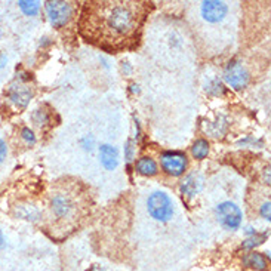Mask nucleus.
Masks as SVG:
<instances>
[{
    "label": "nucleus",
    "instance_id": "obj_5",
    "mask_svg": "<svg viewBox=\"0 0 271 271\" xmlns=\"http://www.w3.org/2000/svg\"><path fill=\"white\" fill-rule=\"evenodd\" d=\"M216 216H218V221L230 230H236L240 227L241 211L239 209V206H236L231 202H224L218 205Z\"/></svg>",
    "mask_w": 271,
    "mask_h": 271
},
{
    "label": "nucleus",
    "instance_id": "obj_21",
    "mask_svg": "<svg viewBox=\"0 0 271 271\" xmlns=\"http://www.w3.org/2000/svg\"><path fill=\"white\" fill-rule=\"evenodd\" d=\"M126 159L127 160H132V157H133V147H132V141L129 140L127 143H126Z\"/></svg>",
    "mask_w": 271,
    "mask_h": 271
},
{
    "label": "nucleus",
    "instance_id": "obj_20",
    "mask_svg": "<svg viewBox=\"0 0 271 271\" xmlns=\"http://www.w3.org/2000/svg\"><path fill=\"white\" fill-rule=\"evenodd\" d=\"M6 154H8V147H6V143L3 140H0V163L6 159Z\"/></svg>",
    "mask_w": 271,
    "mask_h": 271
},
{
    "label": "nucleus",
    "instance_id": "obj_2",
    "mask_svg": "<svg viewBox=\"0 0 271 271\" xmlns=\"http://www.w3.org/2000/svg\"><path fill=\"white\" fill-rule=\"evenodd\" d=\"M147 206H149V212H150L151 216L157 221H162V222L169 221L174 215L172 200L169 199L168 194H165L162 191H156L151 194L149 197Z\"/></svg>",
    "mask_w": 271,
    "mask_h": 271
},
{
    "label": "nucleus",
    "instance_id": "obj_3",
    "mask_svg": "<svg viewBox=\"0 0 271 271\" xmlns=\"http://www.w3.org/2000/svg\"><path fill=\"white\" fill-rule=\"evenodd\" d=\"M46 12L51 24L57 29H61L70 21L73 15V8L68 2H46Z\"/></svg>",
    "mask_w": 271,
    "mask_h": 271
},
{
    "label": "nucleus",
    "instance_id": "obj_8",
    "mask_svg": "<svg viewBox=\"0 0 271 271\" xmlns=\"http://www.w3.org/2000/svg\"><path fill=\"white\" fill-rule=\"evenodd\" d=\"M8 98L9 101L18 107V108H26L30 102V99L33 98V92L29 86L20 83V82H15L9 86L8 90Z\"/></svg>",
    "mask_w": 271,
    "mask_h": 271
},
{
    "label": "nucleus",
    "instance_id": "obj_10",
    "mask_svg": "<svg viewBox=\"0 0 271 271\" xmlns=\"http://www.w3.org/2000/svg\"><path fill=\"white\" fill-rule=\"evenodd\" d=\"M99 159H101V163L105 169L108 171H113L117 168V163H119V154L117 150L108 144H104L99 147Z\"/></svg>",
    "mask_w": 271,
    "mask_h": 271
},
{
    "label": "nucleus",
    "instance_id": "obj_12",
    "mask_svg": "<svg viewBox=\"0 0 271 271\" xmlns=\"http://www.w3.org/2000/svg\"><path fill=\"white\" fill-rule=\"evenodd\" d=\"M243 264L259 271H267V268H268L265 258H264L261 253H256V252H252V253L244 255V256H243Z\"/></svg>",
    "mask_w": 271,
    "mask_h": 271
},
{
    "label": "nucleus",
    "instance_id": "obj_6",
    "mask_svg": "<svg viewBox=\"0 0 271 271\" xmlns=\"http://www.w3.org/2000/svg\"><path fill=\"white\" fill-rule=\"evenodd\" d=\"M162 168L166 174L172 177H180L187 168L185 154L178 151H168L162 154Z\"/></svg>",
    "mask_w": 271,
    "mask_h": 271
},
{
    "label": "nucleus",
    "instance_id": "obj_4",
    "mask_svg": "<svg viewBox=\"0 0 271 271\" xmlns=\"http://www.w3.org/2000/svg\"><path fill=\"white\" fill-rule=\"evenodd\" d=\"M224 79H225V82L231 88L240 90L243 88H246L247 83H249V73H247V70L243 67V64H240L239 61H231L225 67Z\"/></svg>",
    "mask_w": 271,
    "mask_h": 271
},
{
    "label": "nucleus",
    "instance_id": "obj_14",
    "mask_svg": "<svg viewBox=\"0 0 271 271\" xmlns=\"http://www.w3.org/2000/svg\"><path fill=\"white\" fill-rule=\"evenodd\" d=\"M18 6H20V9L27 15V17H34V15H37L39 14V11H40V2H37V0H20L18 2Z\"/></svg>",
    "mask_w": 271,
    "mask_h": 271
},
{
    "label": "nucleus",
    "instance_id": "obj_17",
    "mask_svg": "<svg viewBox=\"0 0 271 271\" xmlns=\"http://www.w3.org/2000/svg\"><path fill=\"white\" fill-rule=\"evenodd\" d=\"M21 137H23V140H24L27 144H34V143H36L34 132L31 130L30 127H24V129L21 130Z\"/></svg>",
    "mask_w": 271,
    "mask_h": 271
},
{
    "label": "nucleus",
    "instance_id": "obj_15",
    "mask_svg": "<svg viewBox=\"0 0 271 271\" xmlns=\"http://www.w3.org/2000/svg\"><path fill=\"white\" fill-rule=\"evenodd\" d=\"M209 154V143L205 140H197L193 144V156L199 160L205 159Z\"/></svg>",
    "mask_w": 271,
    "mask_h": 271
},
{
    "label": "nucleus",
    "instance_id": "obj_23",
    "mask_svg": "<svg viewBox=\"0 0 271 271\" xmlns=\"http://www.w3.org/2000/svg\"><path fill=\"white\" fill-rule=\"evenodd\" d=\"M2 247H5V236H3V233H2V230H0V249Z\"/></svg>",
    "mask_w": 271,
    "mask_h": 271
},
{
    "label": "nucleus",
    "instance_id": "obj_11",
    "mask_svg": "<svg viewBox=\"0 0 271 271\" xmlns=\"http://www.w3.org/2000/svg\"><path fill=\"white\" fill-rule=\"evenodd\" d=\"M203 187V178L199 174H190L185 177V180L181 184V191L187 196V197H193L196 196Z\"/></svg>",
    "mask_w": 271,
    "mask_h": 271
},
{
    "label": "nucleus",
    "instance_id": "obj_1",
    "mask_svg": "<svg viewBox=\"0 0 271 271\" xmlns=\"http://www.w3.org/2000/svg\"><path fill=\"white\" fill-rule=\"evenodd\" d=\"M138 5L133 2L88 3L82 20V34L92 42L121 46L137 33L141 15Z\"/></svg>",
    "mask_w": 271,
    "mask_h": 271
},
{
    "label": "nucleus",
    "instance_id": "obj_18",
    "mask_svg": "<svg viewBox=\"0 0 271 271\" xmlns=\"http://www.w3.org/2000/svg\"><path fill=\"white\" fill-rule=\"evenodd\" d=\"M37 116H40V117H36V116H33V120H34V123L37 124V126H42L45 121H48V116H46V113L43 111V110H36L34 111Z\"/></svg>",
    "mask_w": 271,
    "mask_h": 271
},
{
    "label": "nucleus",
    "instance_id": "obj_19",
    "mask_svg": "<svg viewBox=\"0 0 271 271\" xmlns=\"http://www.w3.org/2000/svg\"><path fill=\"white\" fill-rule=\"evenodd\" d=\"M261 215H262V218H265L267 221H270V202H267V203H264V205L261 206Z\"/></svg>",
    "mask_w": 271,
    "mask_h": 271
},
{
    "label": "nucleus",
    "instance_id": "obj_22",
    "mask_svg": "<svg viewBox=\"0 0 271 271\" xmlns=\"http://www.w3.org/2000/svg\"><path fill=\"white\" fill-rule=\"evenodd\" d=\"M6 61H8V58H6V55L0 52V68H2V67H5V64H6Z\"/></svg>",
    "mask_w": 271,
    "mask_h": 271
},
{
    "label": "nucleus",
    "instance_id": "obj_13",
    "mask_svg": "<svg viewBox=\"0 0 271 271\" xmlns=\"http://www.w3.org/2000/svg\"><path fill=\"white\" fill-rule=\"evenodd\" d=\"M137 171L141 174V175H146V177H151V175H156L157 174V165L156 162L150 159V157H143L137 162Z\"/></svg>",
    "mask_w": 271,
    "mask_h": 271
},
{
    "label": "nucleus",
    "instance_id": "obj_16",
    "mask_svg": "<svg viewBox=\"0 0 271 271\" xmlns=\"http://www.w3.org/2000/svg\"><path fill=\"white\" fill-rule=\"evenodd\" d=\"M267 233H264V234H253L252 237H249L247 240L243 241V247L244 249H252V247H255V246H258V244H261L262 241L267 239Z\"/></svg>",
    "mask_w": 271,
    "mask_h": 271
},
{
    "label": "nucleus",
    "instance_id": "obj_9",
    "mask_svg": "<svg viewBox=\"0 0 271 271\" xmlns=\"http://www.w3.org/2000/svg\"><path fill=\"white\" fill-rule=\"evenodd\" d=\"M52 209L54 213L58 218H67L71 215V212L74 209V205L71 202V199L65 194H57L52 200Z\"/></svg>",
    "mask_w": 271,
    "mask_h": 271
},
{
    "label": "nucleus",
    "instance_id": "obj_7",
    "mask_svg": "<svg viewBox=\"0 0 271 271\" xmlns=\"http://www.w3.org/2000/svg\"><path fill=\"white\" fill-rule=\"evenodd\" d=\"M228 12V6L219 0H208L202 3V15L208 23H219Z\"/></svg>",
    "mask_w": 271,
    "mask_h": 271
}]
</instances>
